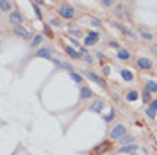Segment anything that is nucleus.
Returning a JSON list of instances; mask_svg holds the SVG:
<instances>
[{"label": "nucleus", "instance_id": "obj_1", "mask_svg": "<svg viewBox=\"0 0 157 155\" xmlns=\"http://www.w3.org/2000/svg\"><path fill=\"white\" fill-rule=\"evenodd\" d=\"M59 16L64 18V20L75 18V9H73L71 6H61V7H59Z\"/></svg>", "mask_w": 157, "mask_h": 155}, {"label": "nucleus", "instance_id": "obj_2", "mask_svg": "<svg viewBox=\"0 0 157 155\" xmlns=\"http://www.w3.org/2000/svg\"><path fill=\"white\" fill-rule=\"evenodd\" d=\"M125 134H127V127L125 125H116L113 130H111L109 137H111V139H120V137H123Z\"/></svg>", "mask_w": 157, "mask_h": 155}, {"label": "nucleus", "instance_id": "obj_3", "mask_svg": "<svg viewBox=\"0 0 157 155\" xmlns=\"http://www.w3.org/2000/svg\"><path fill=\"white\" fill-rule=\"evenodd\" d=\"M13 34H16V36H20V38H23V39H30L32 38L30 30L27 29V27H21V25L14 27V29H13Z\"/></svg>", "mask_w": 157, "mask_h": 155}, {"label": "nucleus", "instance_id": "obj_4", "mask_svg": "<svg viewBox=\"0 0 157 155\" xmlns=\"http://www.w3.org/2000/svg\"><path fill=\"white\" fill-rule=\"evenodd\" d=\"M98 39H100V34H98V32H93V30H91V32H88V34H86L84 45H86V47H91V45H95V43H97Z\"/></svg>", "mask_w": 157, "mask_h": 155}, {"label": "nucleus", "instance_id": "obj_5", "mask_svg": "<svg viewBox=\"0 0 157 155\" xmlns=\"http://www.w3.org/2000/svg\"><path fill=\"white\" fill-rule=\"evenodd\" d=\"M9 21L14 27H18V25H21V21H23V16L20 14L18 11H13V13H9Z\"/></svg>", "mask_w": 157, "mask_h": 155}, {"label": "nucleus", "instance_id": "obj_6", "mask_svg": "<svg viewBox=\"0 0 157 155\" xmlns=\"http://www.w3.org/2000/svg\"><path fill=\"white\" fill-rule=\"evenodd\" d=\"M136 64H137V68H141V70H152V61H150V59L139 57Z\"/></svg>", "mask_w": 157, "mask_h": 155}, {"label": "nucleus", "instance_id": "obj_7", "mask_svg": "<svg viewBox=\"0 0 157 155\" xmlns=\"http://www.w3.org/2000/svg\"><path fill=\"white\" fill-rule=\"evenodd\" d=\"M102 109H104V100H100V98L95 100V102L89 105V111H91V112H102Z\"/></svg>", "mask_w": 157, "mask_h": 155}, {"label": "nucleus", "instance_id": "obj_8", "mask_svg": "<svg viewBox=\"0 0 157 155\" xmlns=\"http://www.w3.org/2000/svg\"><path fill=\"white\" fill-rule=\"evenodd\" d=\"M36 55H38V57H43V59H50V61H52V52H50L48 48H39L38 52H36Z\"/></svg>", "mask_w": 157, "mask_h": 155}, {"label": "nucleus", "instance_id": "obj_9", "mask_svg": "<svg viewBox=\"0 0 157 155\" xmlns=\"http://www.w3.org/2000/svg\"><path fill=\"white\" fill-rule=\"evenodd\" d=\"M86 77L89 78V80H93V82H97V84H100L102 87H105V84H104V80L98 77V75H95V73H91V71H86Z\"/></svg>", "mask_w": 157, "mask_h": 155}, {"label": "nucleus", "instance_id": "obj_10", "mask_svg": "<svg viewBox=\"0 0 157 155\" xmlns=\"http://www.w3.org/2000/svg\"><path fill=\"white\" fill-rule=\"evenodd\" d=\"M91 96H93V91H91L88 86H82V87H80V98H82V100L91 98Z\"/></svg>", "mask_w": 157, "mask_h": 155}, {"label": "nucleus", "instance_id": "obj_11", "mask_svg": "<svg viewBox=\"0 0 157 155\" xmlns=\"http://www.w3.org/2000/svg\"><path fill=\"white\" fill-rule=\"evenodd\" d=\"M120 75H121V78H123V80H127V82L134 80V75H132V71H128V70H125V68L120 70Z\"/></svg>", "mask_w": 157, "mask_h": 155}, {"label": "nucleus", "instance_id": "obj_12", "mask_svg": "<svg viewBox=\"0 0 157 155\" xmlns=\"http://www.w3.org/2000/svg\"><path fill=\"white\" fill-rule=\"evenodd\" d=\"M132 141H134V137L130 136V134H125L123 137H120V141H118V143H120L121 146H127V145H130Z\"/></svg>", "mask_w": 157, "mask_h": 155}, {"label": "nucleus", "instance_id": "obj_13", "mask_svg": "<svg viewBox=\"0 0 157 155\" xmlns=\"http://www.w3.org/2000/svg\"><path fill=\"white\" fill-rule=\"evenodd\" d=\"M66 54H68L71 59H78V57H82L80 55V52H77L75 48H71V47H66Z\"/></svg>", "mask_w": 157, "mask_h": 155}, {"label": "nucleus", "instance_id": "obj_14", "mask_svg": "<svg viewBox=\"0 0 157 155\" xmlns=\"http://www.w3.org/2000/svg\"><path fill=\"white\" fill-rule=\"evenodd\" d=\"M130 57H132V55H130L128 50H120V52H118V59H120V61H128Z\"/></svg>", "mask_w": 157, "mask_h": 155}, {"label": "nucleus", "instance_id": "obj_15", "mask_svg": "<svg viewBox=\"0 0 157 155\" xmlns=\"http://www.w3.org/2000/svg\"><path fill=\"white\" fill-rule=\"evenodd\" d=\"M145 89H148L150 93H157V82L155 80H148L147 86H145Z\"/></svg>", "mask_w": 157, "mask_h": 155}, {"label": "nucleus", "instance_id": "obj_16", "mask_svg": "<svg viewBox=\"0 0 157 155\" xmlns=\"http://www.w3.org/2000/svg\"><path fill=\"white\" fill-rule=\"evenodd\" d=\"M120 152H121V153H134V152H136V146H134V145L121 146V148H120Z\"/></svg>", "mask_w": 157, "mask_h": 155}, {"label": "nucleus", "instance_id": "obj_17", "mask_svg": "<svg viewBox=\"0 0 157 155\" xmlns=\"http://www.w3.org/2000/svg\"><path fill=\"white\" fill-rule=\"evenodd\" d=\"M0 7H2V11H4V13L11 11V4H9V0H0Z\"/></svg>", "mask_w": 157, "mask_h": 155}, {"label": "nucleus", "instance_id": "obj_18", "mask_svg": "<svg viewBox=\"0 0 157 155\" xmlns=\"http://www.w3.org/2000/svg\"><path fill=\"white\" fill-rule=\"evenodd\" d=\"M41 41H43V36L38 34V36H34V39H32V43H30V45H32V47H39V45H41Z\"/></svg>", "mask_w": 157, "mask_h": 155}, {"label": "nucleus", "instance_id": "obj_19", "mask_svg": "<svg viewBox=\"0 0 157 155\" xmlns=\"http://www.w3.org/2000/svg\"><path fill=\"white\" fill-rule=\"evenodd\" d=\"M70 77H71V80H73V82H77V84H80V82H82V77H80L78 73H75V71H70Z\"/></svg>", "mask_w": 157, "mask_h": 155}, {"label": "nucleus", "instance_id": "obj_20", "mask_svg": "<svg viewBox=\"0 0 157 155\" xmlns=\"http://www.w3.org/2000/svg\"><path fill=\"white\" fill-rule=\"evenodd\" d=\"M141 98H143V102H145V104H148V102L152 100V98H150V91H148V89H145V91L141 93Z\"/></svg>", "mask_w": 157, "mask_h": 155}, {"label": "nucleus", "instance_id": "obj_21", "mask_svg": "<svg viewBox=\"0 0 157 155\" xmlns=\"http://www.w3.org/2000/svg\"><path fill=\"white\" fill-rule=\"evenodd\" d=\"M127 100H128V102H136V100H137V93H136V91H128V93H127Z\"/></svg>", "mask_w": 157, "mask_h": 155}, {"label": "nucleus", "instance_id": "obj_22", "mask_svg": "<svg viewBox=\"0 0 157 155\" xmlns=\"http://www.w3.org/2000/svg\"><path fill=\"white\" fill-rule=\"evenodd\" d=\"M155 112H157V111H154L152 107H148V109H147V118H148V119H155Z\"/></svg>", "mask_w": 157, "mask_h": 155}, {"label": "nucleus", "instance_id": "obj_23", "mask_svg": "<svg viewBox=\"0 0 157 155\" xmlns=\"http://www.w3.org/2000/svg\"><path fill=\"white\" fill-rule=\"evenodd\" d=\"M102 2V6L104 7H111V6H114L116 4V0H100Z\"/></svg>", "mask_w": 157, "mask_h": 155}, {"label": "nucleus", "instance_id": "obj_24", "mask_svg": "<svg viewBox=\"0 0 157 155\" xmlns=\"http://www.w3.org/2000/svg\"><path fill=\"white\" fill-rule=\"evenodd\" d=\"M114 116H116V112H114V109H113L107 116H104V119H105V121H111V119H114Z\"/></svg>", "mask_w": 157, "mask_h": 155}, {"label": "nucleus", "instance_id": "obj_25", "mask_svg": "<svg viewBox=\"0 0 157 155\" xmlns=\"http://www.w3.org/2000/svg\"><path fill=\"white\" fill-rule=\"evenodd\" d=\"M50 25H52V27H59V20L52 18V20H50Z\"/></svg>", "mask_w": 157, "mask_h": 155}, {"label": "nucleus", "instance_id": "obj_26", "mask_svg": "<svg viewBox=\"0 0 157 155\" xmlns=\"http://www.w3.org/2000/svg\"><path fill=\"white\" fill-rule=\"evenodd\" d=\"M91 25H93V27H102V23H100L98 20H91Z\"/></svg>", "mask_w": 157, "mask_h": 155}, {"label": "nucleus", "instance_id": "obj_27", "mask_svg": "<svg viewBox=\"0 0 157 155\" xmlns=\"http://www.w3.org/2000/svg\"><path fill=\"white\" fill-rule=\"evenodd\" d=\"M148 107H152L154 111H157V100H152V102H150V105H148Z\"/></svg>", "mask_w": 157, "mask_h": 155}, {"label": "nucleus", "instance_id": "obj_28", "mask_svg": "<svg viewBox=\"0 0 157 155\" xmlns=\"http://www.w3.org/2000/svg\"><path fill=\"white\" fill-rule=\"evenodd\" d=\"M141 36H143V38H147V39H152V38H154L150 32H141Z\"/></svg>", "mask_w": 157, "mask_h": 155}, {"label": "nucleus", "instance_id": "obj_29", "mask_svg": "<svg viewBox=\"0 0 157 155\" xmlns=\"http://www.w3.org/2000/svg\"><path fill=\"white\" fill-rule=\"evenodd\" d=\"M109 47H111V48H118V43L116 41H109Z\"/></svg>", "mask_w": 157, "mask_h": 155}, {"label": "nucleus", "instance_id": "obj_30", "mask_svg": "<svg viewBox=\"0 0 157 155\" xmlns=\"http://www.w3.org/2000/svg\"><path fill=\"white\" fill-rule=\"evenodd\" d=\"M109 71H111V68H109V66H104V73H105V75H109Z\"/></svg>", "mask_w": 157, "mask_h": 155}, {"label": "nucleus", "instance_id": "obj_31", "mask_svg": "<svg viewBox=\"0 0 157 155\" xmlns=\"http://www.w3.org/2000/svg\"><path fill=\"white\" fill-rule=\"evenodd\" d=\"M152 52H154V54L157 55V45H152Z\"/></svg>", "mask_w": 157, "mask_h": 155}, {"label": "nucleus", "instance_id": "obj_32", "mask_svg": "<svg viewBox=\"0 0 157 155\" xmlns=\"http://www.w3.org/2000/svg\"><path fill=\"white\" fill-rule=\"evenodd\" d=\"M34 4H43V0H34Z\"/></svg>", "mask_w": 157, "mask_h": 155}]
</instances>
